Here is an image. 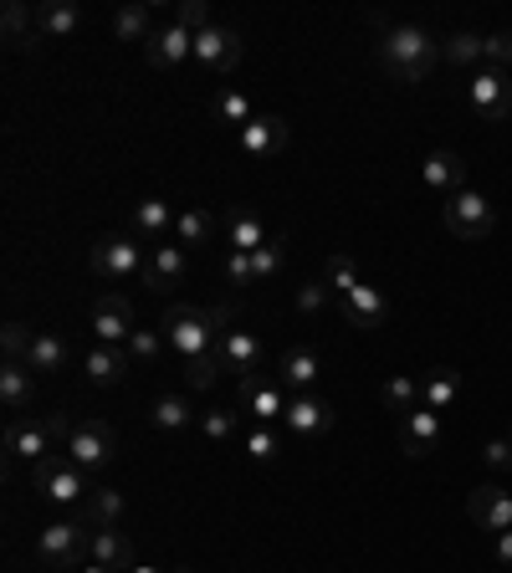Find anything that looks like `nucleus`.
I'll return each instance as SVG.
<instances>
[{
	"label": "nucleus",
	"mask_w": 512,
	"mask_h": 573,
	"mask_svg": "<svg viewBox=\"0 0 512 573\" xmlns=\"http://www.w3.org/2000/svg\"><path fill=\"white\" fill-rule=\"evenodd\" d=\"M226 328H231V312L226 308H190V302H175V308L164 312V339L179 353V364H185V359H205V353H220Z\"/></svg>",
	"instance_id": "nucleus-1"
},
{
	"label": "nucleus",
	"mask_w": 512,
	"mask_h": 573,
	"mask_svg": "<svg viewBox=\"0 0 512 573\" xmlns=\"http://www.w3.org/2000/svg\"><path fill=\"white\" fill-rule=\"evenodd\" d=\"M440 62V42L425 26H390L380 42V67L395 82H425Z\"/></svg>",
	"instance_id": "nucleus-2"
},
{
	"label": "nucleus",
	"mask_w": 512,
	"mask_h": 573,
	"mask_svg": "<svg viewBox=\"0 0 512 573\" xmlns=\"http://www.w3.org/2000/svg\"><path fill=\"white\" fill-rule=\"evenodd\" d=\"M36 563L52 573H77L92 563V528L88 522H52L36 532Z\"/></svg>",
	"instance_id": "nucleus-3"
},
{
	"label": "nucleus",
	"mask_w": 512,
	"mask_h": 573,
	"mask_svg": "<svg viewBox=\"0 0 512 573\" xmlns=\"http://www.w3.org/2000/svg\"><path fill=\"white\" fill-rule=\"evenodd\" d=\"M88 266L98 272L102 282H129V277H144L149 262H144V246H139L133 235L108 231V235H98V241H92Z\"/></svg>",
	"instance_id": "nucleus-4"
},
{
	"label": "nucleus",
	"mask_w": 512,
	"mask_h": 573,
	"mask_svg": "<svg viewBox=\"0 0 512 573\" xmlns=\"http://www.w3.org/2000/svg\"><path fill=\"white\" fill-rule=\"evenodd\" d=\"M31 486L42 492L46 502H57V507H73V502H88V471L73 466V461H57V456H46L31 466Z\"/></svg>",
	"instance_id": "nucleus-5"
},
{
	"label": "nucleus",
	"mask_w": 512,
	"mask_h": 573,
	"mask_svg": "<svg viewBox=\"0 0 512 573\" xmlns=\"http://www.w3.org/2000/svg\"><path fill=\"white\" fill-rule=\"evenodd\" d=\"M440 221H446V231H451L456 241H487L492 225H498V216H492V200H487V195L461 190L440 206Z\"/></svg>",
	"instance_id": "nucleus-6"
},
{
	"label": "nucleus",
	"mask_w": 512,
	"mask_h": 573,
	"mask_svg": "<svg viewBox=\"0 0 512 573\" xmlns=\"http://www.w3.org/2000/svg\"><path fill=\"white\" fill-rule=\"evenodd\" d=\"M67 451H73V466H83L88 476H102V471L113 466V456H118V436H113L108 420H83V426H73Z\"/></svg>",
	"instance_id": "nucleus-7"
},
{
	"label": "nucleus",
	"mask_w": 512,
	"mask_h": 573,
	"mask_svg": "<svg viewBox=\"0 0 512 573\" xmlns=\"http://www.w3.org/2000/svg\"><path fill=\"white\" fill-rule=\"evenodd\" d=\"M241 52H247L241 36L231 26H216V21L195 36V67H205L210 77H231L241 67Z\"/></svg>",
	"instance_id": "nucleus-8"
},
{
	"label": "nucleus",
	"mask_w": 512,
	"mask_h": 573,
	"mask_svg": "<svg viewBox=\"0 0 512 573\" xmlns=\"http://www.w3.org/2000/svg\"><path fill=\"white\" fill-rule=\"evenodd\" d=\"M467 98H471V108H477L487 123H508V118H512V82H508V73H498V67L471 73Z\"/></svg>",
	"instance_id": "nucleus-9"
},
{
	"label": "nucleus",
	"mask_w": 512,
	"mask_h": 573,
	"mask_svg": "<svg viewBox=\"0 0 512 573\" xmlns=\"http://www.w3.org/2000/svg\"><path fill=\"white\" fill-rule=\"evenodd\" d=\"M236 405L257 420V426H272V420H282L287 415V389H282L277 379H241L236 384Z\"/></svg>",
	"instance_id": "nucleus-10"
},
{
	"label": "nucleus",
	"mask_w": 512,
	"mask_h": 573,
	"mask_svg": "<svg viewBox=\"0 0 512 573\" xmlns=\"http://www.w3.org/2000/svg\"><path fill=\"white\" fill-rule=\"evenodd\" d=\"M92 339L108 343V349H123V343L133 339V308H129V297L102 293L98 302H92Z\"/></svg>",
	"instance_id": "nucleus-11"
},
{
	"label": "nucleus",
	"mask_w": 512,
	"mask_h": 573,
	"mask_svg": "<svg viewBox=\"0 0 512 573\" xmlns=\"http://www.w3.org/2000/svg\"><path fill=\"white\" fill-rule=\"evenodd\" d=\"M282 426L293 430L297 441H318L334 430V405L323 395H293L287 399V415H282Z\"/></svg>",
	"instance_id": "nucleus-12"
},
{
	"label": "nucleus",
	"mask_w": 512,
	"mask_h": 573,
	"mask_svg": "<svg viewBox=\"0 0 512 573\" xmlns=\"http://www.w3.org/2000/svg\"><path fill=\"white\" fill-rule=\"evenodd\" d=\"M144 57L149 67H160V73H175V67H185V62L195 57V36L185 26H154V36L144 42Z\"/></svg>",
	"instance_id": "nucleus-13"
},
{
	"label": "nucleus",
	"mask_w": 512,
	"mask_h": 573,
	"mask_svg": "<svg viewBox=\"0 0 512 573\" xmlns=\"http://www.w3.org/2000/svg\"><path fill=\"white\" fill-rule=\"evenodd\" d=\"M236 144H241L247 159H272V154L287 148V123L277 113H257L247 129H236Z\"/></svg>",
	"instance_id": "nucleus-14"
},
{
	"label": "nucleus",
	"mask_w": 512,
	"mask_h": 573,
	"mask_svg": "<svg viewBox=\"0 0 512 573\" xmlns=\"http://www.w3.org/2000/svg\"><path fill=\"white\" fill-rule=\"evenodd\" d=\"M272 368H277L272 379H277L287 395H313V389H318V374H323V364H318V353L313 349H282Z\"/></svg>",
	"instance_id": "nucleus-15"
},
{
	"label": "nucleus",
	"mask_w": 512,
	"mask_h": 573,
	"mask_svg": "<svg viewBox=\"0 0 512 573\" xmlns=\"http://www.w3.org/2000/svg\"><path fill=\"white\" fill-rule=\"evenodd\" d=\"M6 451L26 461H46L52 456V436H46L42 415H6Z\"/></svg>",
	"instance_id": "nucleus-16"
},
{
	"label": "nucleus",
	"mask_w": 512,
	"mask_h": 573,
	"mask_svg": "<svg viewBox=\"0 0 512 573\" xmlns=\"http://www.w3.org/2000/svg\"><path fill=\"white\" fill-rule=\"evenodd\" d=\"M266 359V343L251 333V328H226V339H220V368H236L241 379H251Z\"/></svg>",
	"instance_id": "nucleus-17"
},
{
	"label": "nucleus",
	"mask_w": 512,
	"mask_h": 573,
	"mask_svg": "<svg viewBox=\"0 0 512 573\" xmlns=\"http://www.w3.org/2000/svg\"><path fill=\"white\" fill-rule=\"evenodd\" d=\"M467 517L482 532H508L512 528V492H502V486H477L467 497Z\"/></svg>",
	"instance_id": "nucleus-18"
},
{
	"label": "nucleus",
	"mask_w": 512,
	"mask_h": 573,
	"mask_svg": "<svg viewBox=\"0 0 512 573\" xmlns=\"http://www.w3.org/2000/svg\"><path fill=\"white\" fill-rule=\"evenodd\" d=\"M338 312H344V323H349V328H364V333H369V328H384L390 302H384L380 287H364V282H359L349 297H338Z\"/></svg>",
	"instance_id": "nucleus-19"
},
{
	"label": "nucleus",
	"mask_w": 512,
	"mask_h": 573,
	"mask_svg": "<svg viewBox=\"0 0 512 573\" xmlns=\"http://www.w3.org/2000/svg\"><path fill=\"white\" fill-rule=\"evenodd\" d=\"M185 277H190V256H185L179 241H160V246L149 251V266H144L149 287H179Z\"/></svg>",
	"instance_id": "nucleus-20"
},
{
	"label": "nucleus",
	"mask_w": 512,
	"mask_h": 573,
	"mask_svg": "<svg viewBox=\"0 0 512 573\" xmlns=\"http://www.w3.org/2000/svg\"><path fill=\"white\" fill-rule=\"evenodd\" d=\"M436 441H440V415L436 410H410L405 420H400V451H405V456H431V451H436Z\"/></svg>",
	"instance_id": "nucleus-21"
},
{
	"label": "nucleus",
	"mask_w": 512,
	"mask_h": 573,
	"mask_svg": "<svg viewBox=\"0 0 512 573\" xmlns=\"http://www.w3.org/2000/svg\"><path fill=\"white\" fill-rule=\"evenodd\" d=\"M129 353L123 349H108V343H92L88 353H83V374H88V384H98V389H113L123 374H129Z\"/></svg>",
	"instance_id": "nucleus-22"
},
{
	"label": "nucleus",
	"mask_w": 512,
	"mask_h": 573,
	"mask_svg": "<svg viewBox=\"0 0 512 573\" xmlns=\"http://www.w3.org/2000/svg\"><path fill=\"white\" fill-rule=\"evenodd\" d=\"M175 221L179 216L170 210V200H160V195H149V200L133 206V231L149 235L154 246H160V241H175Z\"/></svg>",
	"instance_id": "nucleus-23"
},
{
	"label": "nucleus",
	"mask_w": 512,
	"mask_h": 573,
	"mask_svg": "<svg viewBox=\"0 0 512 573\" xmlns=\"http://www.w3.org/2000/svg\"><path fill=\"white\" fill-rule=\"evenodd\" d=\"M425 185L431 190H446V195H461L467 190V159L461 154H451V148H436L431 159H425Z\"/></svg>",
	"instance_id": "nucleus-24"
},
{
	"label": "nucleus",
	"mask_w": 512,
	"mask_h": 573,
	"mask_svg": "<svg viewBox=\"0 0 512 573\" xmlns=\"http://www.w3.org/2000/svg\"><path fill=\"white\" fill-rule=\"evenodd\" d=\"M92 563L113 573H129L133 569V538L123 528H92Z\"/></svg>",
	"instance_id": "nucleus-25"
},
{
	"label": "nucleus",
	"mask_w": 512,
	"mask_h": 573,
	"mask_svg": "<svg viewBox=\"0 0 512 573\" xmlns=\"http://www.w3.org/2000/svg\"><path fill=\"white\" fill-rule=\"evenodd\" d=\"M26 368H42V374H62V368L73 364V349H67V339L62 333H31V349H26V359H21Z\"/></svg>",
	"instance_id": "nucleus-26"
},
{
	"label": "nucleus",
	"mask_w": 512,
	"mask_h": 573,
	"mask_svg": "<svg viewBox=\"0 0 512 573\" xmlns=\"http://www.w3.org/2000/svg\"><path fill=\"white\" fill-rule=\"evenodd\" d=\"M149 426L164 436H185V430H195V405L185 395H160L149 405Z\"/></svg>",
	"instance_id": "nucleus-27"
},
{
	"label": "nucleus",
	"mask_w": 512,
	"mask_h": 573,
	"mask_svg": "<svg viewBox=\"0 0 512 573\" xmlns=\"http://www.w3.org/2000/svg\"><path fill=\"white\" fill-rule=\"evenodd\" d=\"M31 399H36V384H31V368L15 364V359H6V368H0V405L11 415H26Z\"/></svg>",
	"instance_id": "nucleus-28"
},
{
	"label": "nucleus",
	"mask_w": 512,
	"mask_h": 573,
	"mask_svg": "<svg viewBox=\"0 0 512 573\" xmlns=\"http://www.w3.org/2000/svg\"><path fill=\"white\" fill-rule=\"evenodd\" d=\"M83 26V11H77L73 0H42L36 5V31L42 36H73Z\"/></svg>",
	"instance_id": "nucleus-29"
},
{
	"label": "nucleus",
	"mask_w": 512,
	"mask_h": 573,
	"mask_svg": "<svg viewBox=\"0 0 512 573\" xmlns=\"http://www.w3.org/2000/svg\"><path fill=\"white\" fill-rule=\"evenodd\" d=\"M226 235H231V251H262L272 235H266V225H262V216H251V210H231L226 216Z\"/></svg>",
	"instance_id": "nucleus-30"
},
{
	"label": "nucleus",
	"mask_w": 512,
	"mask_h": 573,
	"mask_svg": "<svg viewBox=\"0 0 512 573\" xmlns=\"http://www.w3.org/2000/svg\"><path fill=\"white\" fill-rule=\"evenodd\" d=\"M123 513H129V497L123 492H113V486H98L88 497V513H83V522L88 528H118L123 522Z\"/></svg>",
	"instance_id": "nucleus-31"
},
{
	"label": "nucleus",
	"mask_w": 512,
	"mask_h": 573,
	"mask_svg": "<svg viewBox=\"0 0 512 573\" xmlns=\"http://www.w3.org/2000/svg\"><path fill=\"white\" fill-rule=\"evenodd\" d=\"M210 118H216V123H236V129H247L251 118H257V108H251V98H247V92L220 88L216 98H210Z\"/></svg>",
	"instance_id": "nucleus-32"
},
{
	"label": "nucleus",
	"mask_w": 512,
	"mask_h": 573,
	"mask_svg": "<svg viewBox=\"0 0 512 573\" xmlns=\"http://www.w3.org/2000/svg\"><path fill=\"white\" fill-rule=\"evenodd\" d=\"M113 36H118V42H149V36H154V11L139 5V0L123 5V11L113 15Z\"/></svg>",
	"instance_id": "nucleus-33"
},
{
	"label": "nucleus",
	"mask_w": 512,
	"mask_h": 573,
	"mask_svg": "<svg viewBox=\"0 0 512 573\" xmlns=\"http://www.w3.org/2000/svg\"><path fill=\"white\" fill-rule=\"evenodd\" d=\"M0 31H6L11 46H31V36H36V11H26L21 0H6V5H0Z\"/></svg>",
	"instance_id": "nucleus-34"
},
{
	"label": "nucleus",
	"mask_w": 512,
	"mask_h": 573,
	"mask_svg": "<svg viewBox=\"0 0 512 573\" xmlns=\"http://www.w3.org/2000/svg\"><path fill=\"white\" fill-rule=\"evenodd\" d=\"M456 389H461V368H436V374L421 384V405L425 410H446L456 399Z\"/></svg>",
	"instance_id": "nucleus-35"
},
{
	"label": "nucleus",
	"mask_w": 512,
	"mask_h": 573,
	"mask_svg": "<svg viewBox=\"0 0 512 573\" xmlns=\"http://www.w3.org/2000/svg\"><path fill=\"white\" fill-rule=\"evenodd\" d=\"M440 57L456 62V67L487 62V36H477V31H456V36H446V42H440Z\"/></svg>",
	"instance_id": "nucleus-36"
},
{
	"label": "nucleus",
	"mask_w": 512,
	"mask_h": 573,
	"mask_svg": "<svg viewBox=\"0 0 512 573\" xmlns=\"http://www.w3.org/2000/svg\"><path fill=\"white\" fill-rule=\"evenodd\" d=\"M210 235H216V216H210V210H200V206L185 210V216L175 221V241H179V246H205Z\"/></svg>",
	"instance_id": "nucleus-37"
},
{
	"label": "nucleus",
	"mask_w": 512,
	"mask_h": 573,
	"mask_svg": "<svg viewBox=\"0 0 512 573\" xmlns=\"http://www.w3.org/2000/svg\"><path fill=\"white\" fill-rule=\"evenodd\" d=\"M384 405H390V410H400V420H405L410 410H421V384L415 379H405V374H395V379H384Z\"/></svg>",
	"instance_id": "nucleus-38"
},
{
	"label": "nucleus",
	"mask_w": 512,
	"mask_h": 573,
	"mask_svg": "<svg viewBox=\"0 0 512 573\" xmlns=\"http://www.w3.org/2000/svg\"><path fill=\"white\" fill-rule=\"evenodd\" d=\"M323 282H328L338 297H349L353 287H359V272H353V256H349V251H334V256L323 262Z\"/></svg>",
	"instance_id": "nucleus-39"
},
{
	"label": "nucleus",
	"mask_w": 512,
	"mask_h": 573,
	"mask_svg": "<svg viewBox=\"0 0 512 573\" xmlns=\"http://www.w3.org/2000/svg\"><path fill=\"white\" fill-rule=\"evenodd\" d=\"M179 379L190 384V389H210L220 379V353H205V359H185L179 364Z\"/></svg>",
	"instance_id": "nucleus-40"
},
{
	"label": "nucleus",
	"mask_w": 512,
	"mask_h": 573,
	"mask_svg": "<svg viewBox=\"0 0 512 573\" xmlns=\"http://www.w3.org/2000/svg\"><path fill=\"white\" fill-rule=\"evenodd\" d=\"M164 349H170L164 328H133V339L123 343V353H129V359H160Z\"/></svg>",
	"instance_id": "nucleus-41"
},
{
	"label": "nucleus",
	"mask_w": 512,
	"mask_h": 573,
	"mask_svg": "<svg viewBox=\"0 0 512 573\" xmlns=\"http://www.w3.org/2000/svg\"><path fill=\"white\" fill-rule=\"evenodd\" d=\"M277 451H282V441H277V430L272 426H251L247 430V456L251 461H277Z\"/></svg>",
	"instance_id": "nucleus-42"
},
{
	"label": "nucleus",
	"mask_w": 512,
	"mask_h": 573,
	"mask_svg": "<svg viewBox=\"0 0 512 573\" xmlns=\"http://www.w3.org/2000/svg\"><path fill=\"white\" fill-rule=\"evenodd\" d=\"M200 436H205L210 445L231 441V436H236V410H205V415H200Z\"/></svg>",
	"instance_id": "nucleus-43"
},
{
	"label": "nucleus",
	"mask_w": 512,
	"mask_h": 573,
	"mask_svg": "<svg viewBox=\"0 0 512 573\" xmlns=\"http://www.w3.org/2000/svg\"><path fill=\"white\" fill-rule=\"evenodd\" d=\"M334 297H338V293L328 287V282L313 277V282H303V287H297V312H318V308H328Z\"/></svg>",
	"instance_id": "nucleus-44"
},
{
	"label": "nucleus",
	"mask_w": 512,
	"mask_h": 573,
	"mask_svg": "<svg viewBox=\"0 0 512 573\" xmlns=\"http://www.w3.org/2000/svg\"><path fill=\"white\" fill-rule=\"evenodd\" d=\"M175 26H185L190 36H200V31L210 26V5H205V0H179V5H175Z\"/></svg>",
	"instance_id": "nucleus-45"
},
{
	"label": "nucleus",
	"mask_w": 512,
	"mask_h": 573,
	"mask_svg": "<svg viewBox=\"0 0 512 573\" xmlns=\"http://www.w3.org/2000/svg\"><path fill=\"white\" fill-rule=\"evenodd\" d=\"M282 262H287V256H282V241H266L262 251H251V266H257V282L277 277V272H282Z\"/></svg>",
	"instance_id": "nucleus-46"
},
{
	"label": "nucleus",
	"mask_w": 512,
	"mask_h": 573,
	"mask_svg": "<svg viewBox=\"0 0 512 573\" xmlns=\"http://www.w3.org/2000/svg\"><path fill=\"white\" fill-rule=\"evenodd\" d=\"M0 343H6V359H26V349H31V328L26 323H6V333H0Z\"/></svg>",
	"instance_id": "nucleus-47"
},
{
	"label": "nucleus",
	"mask_w": 512,
	"mask_h": 573,
	"mask_svg": "<svg viewBox=\"0 0 512 573\" xmlns=\"http://www.w3.org/2000/svg\"><path fill=\"white\" fill-rule=\"evenodd\" d=\"M487 62H492V67H512V31H492V36H487Z\"/></svg>",
	"instance_id": "nucleus-48"
},
{
	"label": "nucleus",
	"mask_w": 512,
	"mask_h": 573,
	"mask_svg": "<svg viewBox=\"0 0 512 573\" xmlns=\"http://www.w3.org/2000/svg\"><path fill=\"white\" fill-rule=\"evenodd\" d=\"M226 277H231L236 287H251V282H257V266H251L247 251H231V262H226Z\"/></svg>",
	"instance_id": "nucleus-49"
},
{
	"label": "nucleus",
	"mask_w": 512,
	"mask_h": 573,
	"mask_svg": "<svg viewBox=\"0 0 512 573\" xmlns=\"http://www.w3.org/2000/svg\"><path fill=\"white\" fill-rule=\"evenodd\" d=\"M42 426H46V436H52V445H67V441H73V420H67L62 410H46Z\"/></svg>",
	"instance_id": "nucleus-50"
},
{
	"label": "nucleus",
	"mask_w": 512,
	"mask_h": 573,
	"mask_svg": "<svg viewBox=\"0 0 512 573\" xmlns=\"http://www.w3.org/2000/svg\"><path fill=\"white\" fill-rule=\"evenodd\" d=\"M482 461L492 471H512V441H487L482 445Z\"/></svg>",
	"instance_id": "nucleus-51"
},
{
	"label": "nucleus",
	"mask_w": 512,
	"mask_h": 573,
	"mask_svg": "<svg viewBox=\"0 0 512 573\" xmlns=\"http://www.w3.org/2000/svg\"><path fill=\"white\" fill-rule=\"evenodd\" d=\"M492 559H498L502 569H512V528L498 532V548H492Z\"/></svg>",
	"instance_id": "nucleus-52"
},
{
	"label": "nucleus",
	"mask_w": 512,
	"mask_h": 573,
	"mask_svg": "<svg viewBox=\"0 0 512 573\" xmlns=\"http://www.w3.org/2000/svg\"><path fill=\"white\" fill-rule=\"evenodd\" d=\"M77 573H113V569H102V563H88V569H77Z\"/></svg>",
	"instance_id": "nucleus-53"
},
{
	"label": "nucleus",
	"mask_w": 512,
	"mask_h": 573,
	"mask_svg": "<svg viewBox=\"0 0 512 573\" xmlns=\"http://www.w3.org/2000/svg\"><path fill=\"white\" fill-rule=\"evenodd\" d=\"M129 573H160V569H144V563H133V569Z\"/></svg>",
	"instance_id": "nucleus-54"
},
{
	"label": "nucleus",
	"mask_w": 512,
	"mask_h": 573,
	"mask_svg": "<svg viewBox=\"0 0 512 573\" xmlns=\"http://www.w3.org/2000/svg\"><path fill=\"white\" fill-rule=\"evenodd\" d=\"M170 573H190V569H170Z\"/></svg>",
	"instance_id": "nucleus-55"
},
{
	"label": "nucleus",
	"mask_w": 512,
	"mask_h": 573,
	"mask_svg": "<svg viewBox=\"0 0 512 573\" xmlns=\"http://www.w3.org/2000/svg\"><path fill=\"white\" fill-rule=\"evenodd\" d=\"M508 441H512V430H508Z\"/></svg>",
	"instance_id": "nucleus-56"
}]
</instances>
